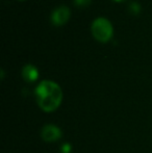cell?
Here are the masks:
<instances>
[{"mask_svg":"<svg viewBox=\"0 0 152 153\" xmlns=\"http://www.w3.org/2000/svg\"><path fill=\"white\" fill-rule=\"evenodd\" d=\"M113 1H116V2H122V1H124V0H113Z\"/></svg>","mask_w":152,"mask_h":153,"instance_id":"9","label":"cell"},{"mask_svg":"<svg viewBox=\"0 0 152 153\" xmlns=\"http://www.w3.org/2000/svg\"><path fill=\"white\" fill-rule=\"evenodd\" d=\"M141 5L138 3V2H131L129 4V12L133 15H139L141 13Z\"/></svg>","mask_w":152,"mask_h":153,"instance_id":"6","label":"cell"},{"mask_svg":"<svg viewBox=\"0 0 152 153\" xmlns=\"http://www.w3.org/2000/svg\"><path fill=\"white\" fill-rule=\"evenodd\" d=\"M71 16V12L70 8L65 5H61L56 7L51 14V22L55 26H62L65 25L68 22Z\"/></svg>","mask_w":152,"mask_h":153,"instance_id":"3","label":"cell"},{"mask_svg":"<svg viewBox=\"0 0 152 153\" xmlns=\"http://www.w3.org/2000/svg\"><path fill=\"white\" fill-rule=\"evenodd\" d=\"M35 94L39 106L46 113L54 111L61 105L63 100L61 87L51 80H43L40 82Z\"/></svg>","mask_w":152,"mask_h":153,"instance_id":"1","label":"cell"},{"mask_svg":"<svg viewBox=\"0 0 152 153\" xmlns=\"http://www.w3.org/2000/svg\"><path fill=\"white\" fill-rule=\"evenodd\" d=\"M62 152L63 153H70L71 152V147L69 144H64V146L62 147Z\"/></svg>","mask_w":152,"mask_h":153,"instance_id":"8","label":"cell"},{"mask_svg":"<svg viewBox=\"0 0 152 153\" xmlns=\"http://www.w3.org/2000/svg\"><path fill=\"white\" fill-rule=\"evenodd\" d=\"M74 4L79 8H83L87 7V6L90 5V3L92 2V0H73Z\"/></svg>","mask_w":152,"mask_h":153,"instance_id":"7","label":"cell"},{"mask_svg":"<svg viewBox=\"0 0 152 153\" xmlns=\"http://www.w3.org/2000/svg\"><path fill=\"white\" fill-rule=\"evenodd\" d=\"M92 34L100 43H106L112 39L114 29L112 23L105 18H97L92 24Z\"/></svg>","mask_w":152,"mask_h":153,"instance_id":"2","label":"cell"},{"mask_svg":"<svg viewBox=\"0 0 152 153\" xmlns=\"http://www.w3.org/2000/svg\"><path fill=\"white\" fill-rule=\"evenodd\" d=\"M22 77L27 82H35L39 77V71L33 65H25L22 68Z\"/></svg>","mask_w":152,"mask_h":153,"instance_id":"5","label":"cell"},{"mask_svg":"<svg viewBox=\"0 0 152 153\" xmlns=\"http://www.w3.org/2000/svg\"><path fill=\"white\" fill-rule=\"evenodd\" d=\"M19 1H25V0H19Z\"/></svg>","mask_w":152,"mask_h":153,"instance_id":"10","label":"cell"},{"mask_svg":"<svg viewBox=\"0 0 152 153\" xmlns=\"http://www.w3.org/2000/svg\"><path fill=\"white\" fill-rule=\"evenodd\" d=\"M41 137L45 142H55L62 137V130L55 125H45L41 131Z\"/></svg>","mask_w":152,"mask_h":153,"instance_id":"4","label":"cell"}]
</instances>
